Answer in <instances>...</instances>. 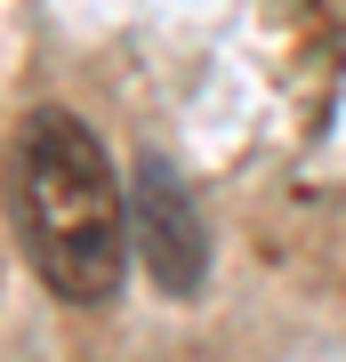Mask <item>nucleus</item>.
I'll use <instances>...</instances> for the list:
<instances>
[{
	"mask_svg": "<svg viewBox=\"0 0 346 362\" xmlns=\"http://www.w3.org/2000/svg\"><path fill=\"white\" fill-rule=\"evenodd\" d=\"M8 209H16V242H25L33 274L64 298V306H105V298L121 290L129 209H121L113 161H105L89 121L40 105L25 129H16Z\"/></svg>",
	"mask_w": 346,
	"mask_h": 362,
	"instance_id": "obj_1",
	"label": "nucleus"
},
{
	"mask_svg": "<svg viewBox=\"0 0 346 362\" xmlns=\"http://www.w3.org/2000/svg\"><path fill=\"white\" fill-rule=\"evenodd\" d=\"M129 233H137L145 274H154L169 298H193V290H202V274H209L202 209H193L185 177H178L161 153H145V161H137V177H129Z\"/></svg>",
	"mask_w": 346,
	"mask_h": 362,
	"instance_id": "obj_2",
	"label": "nucleus"
}]
</instances>
